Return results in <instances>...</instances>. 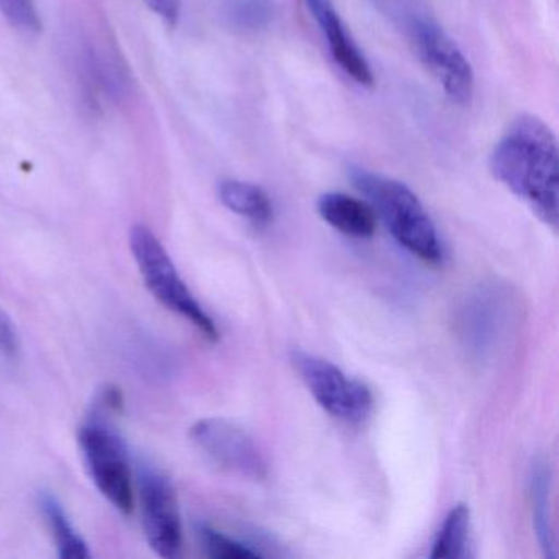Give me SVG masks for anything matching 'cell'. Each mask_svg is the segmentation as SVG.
I'll return each instance as SVG.
<instances>
[{"label": "cell", "mask_w": 559, "mask_h": 559, "mask_svg": "<svg viewBox=\"0 0 559 559\" xmlns=\"http://www.w3.org/2000/svg\"><path fill=\"white\" fill-rule=\"evenodd\" d=\"M130 250L153 297L166 309L188 320L209 342H217L221 333L214 320L186 286L168 251L146 225H135L130 230Z\"/></svg>", "instance_id": "3957f363"}, {"label": "cell", "mask_w": 559, "mask_h": 559, "mask_svg": "<svg viewBox=\"0 0 559 559\" xmlns=\"http://www.w3.org/2000/svg\"><path fill=\"white\" fill-rule=\"evenodd\" d=\"M199 538H201L202 548L205 549L211 558L215 559H250L260 558L261 552L254 551L250 546L211 528V526H201L199 528Z\"/></svg>", "instance_id": "2e32d148"}, {"label": "cell", "mask_w": 559, "mask_h": 559, "mask_svg": "<svg viewBox=\"0 0 559 559\" xmlns=\"http://www.w3.org/2000/svg\"><path fill=\"white\" fill-rule=\"evenodd\" d=\"M21 352V338H19L17 329L12 322L11 316L0 307V353L5 358H17Z\"/></svg>", "instance_id": "ac0fdd59"}, {"label": "cell", "mask_w": 559, "mask_h": 559, "mask_svg": "<svg viewBox=\"0 0 559 559\" xmlns=\"http://www.w3.org/2000/svg\"><path fill=\"white\" fill-rule=\"evenodd\" d=\"M84 463L99 492L129 515L135 503L129 451L122 438L100 420H91L78 435Z\"/></svg>", "instance_id": "277c9868"}, {"label": "cell", "mask_w": 559, "mask_h": 559, "mask_svg": "<svg viewBox=\"0 0 559 559\" xmlns=\"http://www.w3.org/2000/svg\"><path fill=\"white\" fill-rule=\"evenodd\" d=\"M471 513L467 506L457 503L444 516L433 546L430 558L456 559L466 555L467 542H469Z\"/></svg>", "instance_id": "5bb4252c"}, {"label": "cell", "mask_w": 559, "mask_h": 559, "mask_svg": "<svg viewBox=\"0 0 559 559\" xmlns=\"http://www.w3.org/2000/svg\"><path fill=\"white\" fill-rule=\"evenodd\" d=\"M195 447L222 469L250 480L267 477V463L251 435L227 418L211 417L191 427Z\"/></svg>", "instance_id": "52a82bcc"}, {"label": "cell", "mask_w": 559, "mask_h": 559, "mask_svg": "<svg viewBox=\"0 0 559 559\" xmlns=\"http://www.w3.org/2000/svg\"><path fill=\"white\" fill-rule=\"evenodd\" d=\"M0 14L12 28L25 35H38L44 28L34 0H0Z\"/></svg>", "instance_id": "e0dca14e"}, {"label": "cell", "mask_w": 559, "mask_h": 559, "mask_svg": "<svg viewBox=\"0 0 559 559\" xmlns=\"http://www.w3.org/2000/svg\"><path fill=\"white\" fill-rule=\"evenodd\" d=\"M221 5L228 24L247 34L270 27L276 15L273 0H221Z\"/></svg>", "instance_id": "9a60e30c"}, {"label": "cell", "mask_w": 559, "mask_h": 559, "mask_svg": "<svg viewBox=\"0 0 559 559\" xmlns=\"http://www.w3.org/2000/svg\"><path fill=\"white\" fill-rule=\"evenodd\" d=\"M306 5L320 32L325 35L326 47L340 70L352 78L353 83L371 87L374 84L371 64L349 34L332 0H306Z\"/></svg>", "instance_id": "9c48e42d"}, {"label": "cell", "mask_w": 559, "mask_h": 559, "mask_svg": "<svg viewBox=\"0 0 559 559\" xmlns=\"http://www.w3.org/2000/svg\"><path fill=\"white\" fill-rule=\"evenodd\" d=\"M493 178L525 202L543 224L558 227V142L548 123L532 114L513 120L490 156Z\"/></svg>", "instance_id": "6da1fadb"}, {"label": "cell", "mask_w": 559, "mask_h": 559, "mask_svg": "<svg viewBox=\"0 0 559 559\" xmlns=\"http://www.w3.org/2000/svg\"><path fill=\"white\" fill-rule=\"evenodd\" d=\"M38 506L50 526L51 535L58 546V555L63 559H87L91 556L86 542L78 535L73 523L68 519L60 500L50 492H41Z\"/></svg>", "instance_id": "4fadbf2b"}, {"label": "cell", "mask_w": 559, "mask_h": 559, "mask_svg": "<svg viewBox=\"0 0 559 559\" xmlns=\"http://www.w3.org/2000/svg\"><path fill=\"white\" fill-rule=\"evenodd\" d=\"M218 198L228 211L247 218L257 227H266L273 221V202L260 186L225 179L218 185Z\"/></svg>", "instance_id": "7c38bea8"}, {"label": "cell", "mask_w": 559, "mask_h": 559, "mask_svg": "<svg viewBox=\"0 0 559 559\" xmlns=\"http://www.w3.org/2000/svg\"><path fill=\"white\" fill-rule=\"evenodd\" d=\"M139 486L143 530L150 548L162 558H178L182 549V523L171 480L156 467L142 464Z\"/></svg>", "instance_id": "ba28073f"}, {"label": "cell", "mask_w": 559, "mask_h": 559, "mask_svg": "<svg viewBox=\"0 0 559 559\" xmlns=\"http://www.w3.org/2000/svg\"><path fill=\"white\" fill-rule=\"evenodd\" d=\"M290 361L317 404L332 417L353 425L362 424L369 417L372 394L368 385L348 378L329 359L310 353L296 349Z\"/></svg>", "instance_id": "5b68a950"}, {"label": "cell", "mask_w": 559, "mask_h": 559, "mask_svg": "<svg viewBox=\"0 0 559 559\" xmlns=\"http://www.w3.org/2000/svg\"><path fill=\"white\" fill-rule=\"evenodd\" d=\"M411 35L418 58L444 94L457 106H469L476 84L474 71L456 41L427 17L412 19Z\"/></svg>", "instance_id": "8992f818"}, {"label": "cell", "mask_w": 559, "mask_h": 559, "mask_svg": "<svg viewBox=\"0 0 559 559\" xmlns=\"http://www.w3.org/2000/svg\"><path fill=\"white\" fill-rule=\"evenodd\" d=\"M532 519L539 548L546 558H556L555 530L551 522V471L545 460H536L530 471Z\"/></svg>", "instance_id": "8fae6325"}, {"label": "cell", "mask_w": 559, "mask_h": 559, "mask_svg": "<svg viewBox=\"0 0 559 559\" xmlns=\"http://www.w3.org/2000/svg\"><path fill=\"white\" fill-rule=\"evenodd\" d=\"M349 179L401 247L424 263H441L443 248L437 227L408 186L365 168L349 169Z\"/></svg>", "instance_id": "7a4b0ae2"}, {"label": "cell", "mask_w": 559, "mask_h": 559, "mask_svg": "<svg viewBox=\"0 0 559 559\" xmlns=\"http://www.w3.org/2000/svg\"><path fill=\"white\" fill-rule=\"evenodd\" d=\"M320 217L352 238H371L378 225V215L368 202L343 192H326L317 202Z\"/></svg>", "instance_id": "30bf717a"}, {"label": "cell", "mask_w": 559, "mask_h": 559, "mask_svg": "<svg viewBox=\"0 0 559 559\" xmlns=\"http://www.w3.org/2000/svg\"><path fill=\"white\" fill-rule=\"evenodd\" d=\"M145 2L166 24H178L181 15V0H145Z\"/></svg>", "instance_id": "d6986e66"}]
</instances>
